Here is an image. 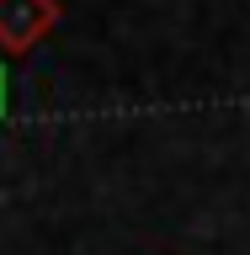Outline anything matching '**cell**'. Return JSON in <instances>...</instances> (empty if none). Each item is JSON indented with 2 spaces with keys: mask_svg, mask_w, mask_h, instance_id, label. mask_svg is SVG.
Returning a JSON list of instances; mask_svg holds the SVG:
<instances>
[{
  "mask_svg": "<svg viewBox=\"0 0 250 255\" xmlns=\"http://www.w3.org/2000/svg\"><path fill=\"white\" fill-rule=\"evenodd\" d=\"M64 21V0H0V53L27 59Z\"/></svg>",
  "mask_w": 250,
  "mask_h": 255,
  "instance_id": "cell-1",
  "label": "cell"
}]
</instances>
